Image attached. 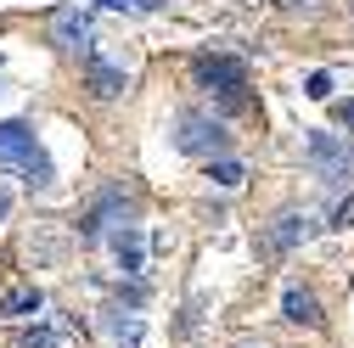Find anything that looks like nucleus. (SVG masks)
<instances>
[{
    "mask_svg": "<svg viewBox=\"0 0 354 348\" xmlns=\"http://www.w3.org/2000/svg\"><path fill=\"white\" fill-rule=\"evenodd\" d=\"M174 129H180V135H174V146L192 152V157H208V163L231 146L225 124H214V118H203V113H180V124H174Z\"/></svg>",
    "mask_w": 354,
    "mask_h": 348,
    "instance_id": "nucleus-3",
    "label": "nucleus"
},
{
    "mask_svg": "<svg viewBox=\"0 0 354 348\" xmlns=\"http://www.w3.org/2000/svg\"><path fill=\"white\" fill-rule=\"evenodd\" d=\"M208 180H214V186H242L248 174H242L236 157H219V163H208Z\"/></svg>",
    "mask_w": 354,
    "mask_h": 348,
    "instance_id": "nucleus-12",
    "label": "nucleus"
},
{
    "mask_svg": "<svg viewBox=\"0 0 354 348\" xmlns=\"http://www.w3.org/2000/svg\"><path fill=\"white\" fill-rule=\"evenodd\" d=\"M0 220H6V197H0Z\"/></svg>",
    "mask_w": 354,
    "mask_h": 348,
    "instance_id": "nucleus-17",
    "label": "nucleus"
},
{
    "mask_svg": "<svg viewBox=\"0 0 354 348\" xmlns=\"http://www.w3.org/2000/svg\"><path fill=\"white\" fill-rule=\"evenodd\" d=\"M304 231H309L304 213H281V220L270 225V236H264V247H270V253H292V247L304 242Z\"/></svg>",
    "mask_w": 354,
    "mask_h": 348,
    "instance_id": "nucleus-9",
    "label": "nucleus"
},
{
    "mask_svg": "<svg viewBox=\"0 0 354 348\" xmlns=\"http://www.w3.org/2000/svg\"><path fill=\"white\" fill-rule=\"evenodd\" d=\"M39 309V292L34 287H23V292H6L0 298V315H34Z\"/></svg>",
    "mask_w": 354,
    "mask_h": 348,
    "instance_id": "nucleus-11",
    "label": "nucleus"
},
{
    "mask_svg": "<svg viewBox=\"0 0 354 348\" xmlns=\"http://www.w3.org/2000/svg\"><path fill=\"white\" fill-rule=\"evenodd\" d=\"M84 84H91V96H96V102H113V96L124 90V73H118V68H107L102 57L84 51Z\"/></svg>",
    "mask_w": 354,
    "mask_h": 348,
    "instance_id": "nucleus-7",
    "label": "nucleus"
},
{
    "mask_svg": "<svg viewBox=\"0 0 354 348\" xmlns=\"http://www.w3.org/2000/svg\"><path fill=\"white\" fill-rule=\"evenodd\" d=\"M51 39L62 51H91V17L84 12H57L51 17Z\"/></svg>",
    "mask_w": 354,
    "mask_h": 348,
    "instance_id": "nucleus-6",
    "label": "nucleus"
},
{
    "mask_svg": "<svg viewBox=\"0 0 354 348\" xmlns=\"http://www.w3.org/2000/svg\"><path fill=\"white\" fill-rule=\"evenodd\" d=\"M192 79H197V90H214V96H242L248 90V62L242 57H225V51H203L192 62Z\"/></svg>",
    "mask_w": 354,
    "mask_h": 348,
    "instance_id": "nucleus-2",
    "label": "nucleus"
},
{
    "mask_svg": "<svg viewBox=\"0 0 354 348\" xmlns=\"http://www.w3.org/2000/svg\"><path fill=\"white\" fill-rule=\"evenodd\" d=\"M348 225H354V197L337 202V213H332V231H348Z\"/></svg>",
    "mask_w": 354,
    "mask_h": 348,
    "instance_id": "nucleus-14",
    "label": "nucleus"
},
{
    "mask_svg": "<svg viewBox=\"0 0 354 348\" xmlns=\"http://www.w3.org/2000/svg\"><path fill=\"white\" fill-rule=\"evenodd\" d=\"M96 6H107V12H129V0H96Z\"/></svg>",
    "mask_w": 354,
    "mask_h": 348,
    "instance_id": "nucleus-16",
    "label": "nucleus"
},
{
    "mask_svg": "<svg viewBox=\"0 0 354 348\" xmlns=\"http://www.w3.org/2000/svg\"><path fill=\"white\" fill-rule=\"evenodd\" d=\"M281 315H287L292 326H321V303H315V292L287 287V292H281Z\"/></svg>",
    "mask_w": 354,
    "mask_h": 348,
    "instance_id": "nucleus-8",
    "label": "nucleus"
},
{
    "mask_svg": "<svg viewBox=\"0 0 354 348\" xmlns=\"http://www.w3.org/2000/svg\"><path fill=\"white\" fill-rule=\"evenodd\" d=\"M304 96H309V102H326V96H332V73H309V79H304Z\"/></svg>",
    "mask_w": 354,
    "mask_h": 348,
    "instance_id": "nucleus-13",
    "label": "nucleus"
},
{
    "mask_svg": "<svg viewBox=\"0 0 354 348\" xmlns=\"http://www.w3.org/2000/svg\"><path fill=\"white\" fill-rule=\"evenodd\" d=\"M0 174H17V180H28V186H51V180H57L46 146H39L34 129L17 124V118L0 124Z\"/></svg>",
    "mask_w": 354,
    "mask_h": 348,
    "instance_id": "nucleus-1",
    "label": "nucleus"
},
{
    "mask_svg": "<svg viewBox=\"0 0 354 348\" xmlns=\"http://www.w3.org/2000/svg\"><path fill=\"white\" fill-rule=\"evenodd\" d=\"M337 124H343V129H354V102H337Z\"/></svg>",
    "mask_w": 354,
    "mask_h": 348,
    "instance_id": "nucleus-15",
    "label": "nucleus"
},
{
    "mask_svg": "<svg viewBox=\"0 0 354 348\" xmlns=\"http://www.w3.org/2000/svg\"><path fill=\"white\" fill-rule=\"evenodd\" d=\"M304 157L315 163L326 180H348V174H354V146H343V141H332V135H309Z\"/></svg>",
    "mask_w": 354,
    "mask_h": 348,
    "instance_id": "nucleus-4",
    "label": "nucleus"
},
{
    "mask_svg": "<svg viewBox=\"0 0 354 348\" xmlns=\"http://www.w3.org/2000/svg\"><path fill=\"white\" fill-rule=\"evenodd\" d=\"M129 213H136V202H129L124 191H107V197H102L91 213H84V225H79V231H84V236H102V231H107V220L129 225Z\"/></svg>",
    "mask_w": 354,
    "mask_h": 348,
    "instance_id": "nucleus-5",
    "label": "nucleus"
},
{
    "mask_svg": "<svg viewBox=\"0 0 354 348\" xmlns=\"http://www.w3.org/2000/svg\"><path fill=\"white\" fill-rule=\"evenodd\" d=\"M113 253H118V264H124L129 276H141V231H136V225H118V231H113Z\"/></svg>",
    "mask_w": 354,
    "mask_h": 348,
    "instance_id": "nucleus-10",
    "label": "nucleus"
}]
</instances>
